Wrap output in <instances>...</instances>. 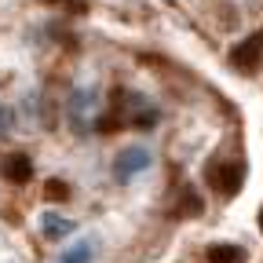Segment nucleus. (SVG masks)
<instances>
[{"instance_id": "f257e3e1", "label": "nucleus", "mask_w": 263, "mask_h": 263, "mask_svg": "<svg viewBox=\"0 0 263 263\" xmlns=\"http://www.w3.org/2000/svg\"><path fill=\"white\" fill-rule=\"evenodd\" d=\"M205 179L223 194V197H234L241 190V179H245V168L234 161H212L209 168H205Z\"/></svg>"}, {"instance_id": "f03ea898", "label": "nucleus", "mask_w": 263, "mask_h": 263, "mask_svg": "<svg viewBox=\"0 0 263 263\" xmlns=\"http://www.w3.org/2000/svg\"><path fill=\"white\" fill-rule=\"evenodd\" d=\"M263 62V33H252V37H245L234 51H230V66L241 73H256V66Z\"/></svg>"}, {"instance_id": "7ed1b4c3", "label": "nucleus", "mask_w": 263, "mask_h": 263, "mask_svg": "<svg viewBox=\"0 0 263 263\" xmlns=\"http://www.w3.org/2000/svg\"><path fill=\"white\" fill-rule=\"evenodd\" d=\"M0 176H4L8 183H29V176H33L29 154H11V157H4V164H0Z\"/></svg>"}, {"instance_id": "20e7f679", "label": "nucleus", "mask_w": 263, "mask_h": 263, "mask_svg": "<svg viewBox=\"0 0 263 263\" xmlns=\"http://www.w3.org/2000/svg\"><path fill=\"white\" fill-rule=\"evenodd\" d=\"M209 263H245V249L241 245H212Z\"/></svg>"}, {"instance_id": "39448f33", "label": "nucleus", "mask_w": 263, "mask_h": 263, "mask_svg": "<svg viewBox=\"0 0 263 263\" xmlns=\"http://www.w3.org/2000/svg\"><path fill=\"white\" fill-rule=\"evenodd\" d=\"M44 197H48V201H66V197H70V186H66L62 179H48Z\"/></svg>"}, {"instance_id": "423d86ee", "label": "nucleus", "mask_w": 263, "mask_h": 263, "mask_svg": "<svg viewBox=\"0 0 263 263\" xmlns=\"http://www.w3.org/2000/svg\"><path fill=\"white\" fill-rule=\"evenodd\" d=\"M73 223H55V219H48V234H66Z\"/></svg>"}, {"instance_id": "0eeeda50", "label": "nucleus", "mask_w": 263, "mask_h": 263, "mask_svg": "<svg viewBox=\"0 0 263 263\" xmlns=\"http://www.w3.org/2000/svg\"><path fill=\"white\" fill-rule=\"evenodd\" d=\"M259 230H263V209H259Z\"/></svg>"}]
</instances>
